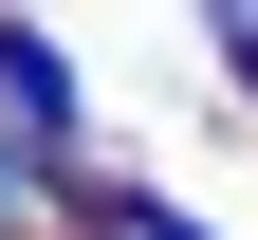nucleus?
Wrapping results in <instances>:
<instances>
[{"label":"nucleus","instance_id":"nucleus-1","mask_svg":"<svg viewBox=\"0 0 258 240\" xmlns=\"http://www.w3.org/2000/svg\"><path fill=\"white\" fill-rule=\"evenodd\" d=\"M0 111L19 129H74V56H55L37 19H0Z\"/></svg>","mask_w":258,"mask_h":240},{"label":"nucleus","instance_id":"nucleus-2","mask_svg":"<svg viewBox=\"0 0 258 240\" xmlns=\"http://www.w3.org/2000/svg\"><path fill=\"white\" fill-rule=\"evenodd\" d=\"M92 222H111V240H203L184 203H92Z\"/></svg>","mask_w":258,"mask_h":240}]
</instances>
